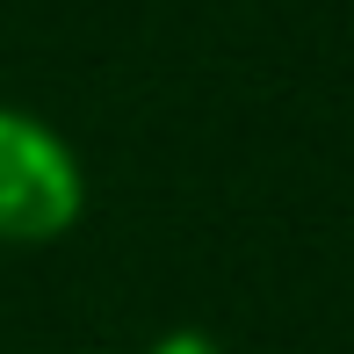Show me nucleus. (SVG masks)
Wrapping results in <instances>:
<instances>
[{
	"label": "nucleus",
	"mask_w": 354,
	"mask_h": 354,
	"mask_svg": "<svg viewBox=\"0 0 354 354\" xmlns=\"http://www.w3.org/2000/svg\"><path fill=\"white\" fill-rule=\"evenodd\" d=\"M80 210H87V181H80L73 145L22 109H0V239L44 246Z\"/></svg>",
	"instance_id": "obj_1"
},
{
	"label": "nucleus",
	"mask_w": 354,
	"mask_h": 354,
	"mask_svg": "<svg viewBox=\"0 0 354 354\" xmlns=\"http://www.w3.org/2000/svg\"><path fill=\"white\" fill-rule=\"evenodd\" d=\"M145 354H224V347L210 340V333H196V326H174V333H159Z\"/></svg>",
	"instance_id": "obj_2"
}]
</instances>
